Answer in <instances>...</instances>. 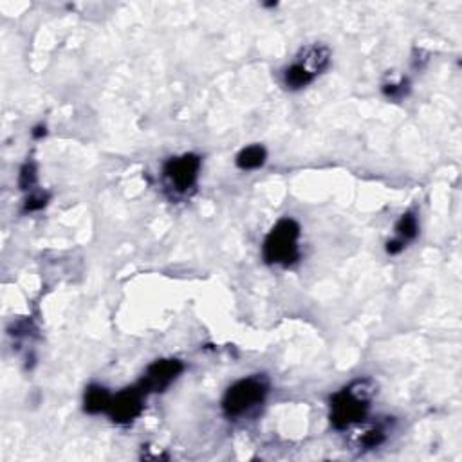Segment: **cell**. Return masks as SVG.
Returning a JSON list of instances; mask_svg holds the SVG:
<instances>
[{
	"instance_id": "6da1fadb",
	"label": "cell",
	"mask_w": 462,
	"mask_h": 462,
	"mask_svg": "<svg viewBox=\"0 0 462 462\" xmlns=\"http://www.w3.org/2000/svg\"><path fill=\"white\" fill-rule=\"evenodd\" d=\"M375 383L372 380H356L331 399V423L336 430H347L363 423L375 396Z\"/></svg>"
},
{
	"instance_id": "5bb4252c",
	"label": "cell",
	"mask_w": 462,
	"mask_h": 462,
	"mask_svg": "<svg viewBox=\"0 0 462 462\" xmlns=\"http://www.w3.org/2000/svg\"><path fill=\"white\" fill-rule=\"evenodd\" d=\"M49 201V195L44 192H31L29 197L26 199V204H24V211H38V209L44 208Z\"/></svg>"
},
{
	"instance_id": "3957f363",
	"label": "cell",
	"mask_w": 462,
	"mask_h": 462,
	"mask_svg": "<svg viewBox=\"0 0 462 462\" xmlns=\"http://www.w3.org/2000/svg\"><path fill=\"white\" fill-rule=\"evenodd\" d=\"M267 392H269V383L264 375H251V378L237 381L228 388L223 399L224 414L230 419L248 414L266 399Z\"/></svg>"
},
{
	"instance_id": "5b68a950",
	"label": "cell",
	"mask_w": 462,
	"mask_h": 462,
	"mask_svg": "<svg viewBox=\"0 0 462 462\" xmlns=\"http://www.w3.org/2000/svg\"><path fill=\"white\" fill-rule=\"evenodd\" d=\"M183 368L184 366L179 359H157L147 368L137 387L143 390L144 396L147 394L165 392L166 388L179 378Z\"/></svg>"
},
{
	"instance_id": "30bf717a",
	"label": "cell",
	"mask_w": 462,
	"mask_h": 462,
	"mask_svg": "<svg viewBox=\"0 0 462 462\" xmlns=\"http://www.w3.org/2000/svg\"><path fill=\"white\" fill-rule=\"evenodd\" d=\"M313 82H314L313 76L301 69L298 64L289 66L288 69H285V73H283V85L288 89H291V91H300V89L307 87V85H311Z\"/></svg>"
},
{
	"instance_id": "277c9868",
	"label": "cell",
	"mask_w": 462,
	"mask_h": 462,
	"mask_svg": "<svg viewBox=\"0 0 462 462\" xmlns=\"http://www.w3.org/2000/svg\"><path fill=\"white\" fill-rule=\"evenodd\" d=\"M201 157L195 154H184L165 165V179L177 193H188L193 190L201 172Z\"/></svg>"
},
{
	"instance_id": "8fae6325",
	"label": "cell",
	"mask_w": 462,
	"mask_h": 462,
	"mask_svg": "<svg viewBox=\"0 0 462 462\" xmlns=\"http://www.w3.org/2000/svg\"><path fill=\"white\" fill-rule=\"evenodd\" d=\"M419 233V224H417V217H415L412 211H408V214L401 215V218H399V223L396 224V239L401 240L403 244L406 246V242H410V240H414L415 237H417Z\"/></svg>"
},
{
	"instance_id": "e0dca14e",
	"label": "cell",
	"mask_w": 462,
	"mask_h": 462,
	"mask_svg": "<svg viewBox=\"0 0 462 462\" xmlns=\"http://www.w3.org/2000/svg\"><path fill=\"white\" fill-rule=\"evenodd\" d=\"M45 135V127L44 125H38V127L33 131V137H36V140H40V137H44Z\"/></svg>"
},
{
	"instance_id": "ba28073f",
	"label": "cell",
	"mask_w": 462,
	"mask_h": 462,
	"mask_svg": "<svg viewBox=\"0 0 462 462\" xmlns=\"http://www.w3.org/2000/svg\"><path fill=\"white\" fill-rule=\"evenodd\" d=\"M110 401H112V394L107 390L105 387L100 385H91L85 392V399H83V405H85V412L87 414H103V412L109 410Z\"/></svg>"
},
{
	"instance_id": "2e32d148",
	"label": "cell",
	"mask_w": 462,
	"mask_h": 462,
	"mask_svg": "<svg viewBox=\"0 0 462 462\" xmlns=\"http://www.w3.org/2000/svg\"><path fill=\"white\" fill-rule=\"evenodd\" d=\"M403 249H405V244H403L401 240H397V239L390 240V242L387 244V253L388 255H399Z\"/></svg>"
},
{
	"instance_id": "4fadbf2b",
	"label": "cell",
	"mask_w": 462,
	"mask_h": 462,
	"mask_svg": "<svg viewBox=\"0 0 462 462\" xmlns=\"http://www.w3.org/2000/svg\"><path fill=\"white\" fill-rule=\"evenodd\" d=\"M18 184L22 190H31L36 184V166L33 163H26L20 170V179Z\"/></svg>"
},
{
	"instance_id": "8992f818",
	"label": "cell",
	"mask_w": 462,
	"mask_h": 462,
	"mask_svg": "<svg viewBox=\"0 0 462 462\" xmlns=\"http://www.w3.org/2000/svg\"><path fill=\"white\" fill-rule=\"evenodd\" d=\"M143 399L144 392L140 387L125 388L119 394L112 396L109 410L107 414L110 415L114 423L118 424H128L134 419H137L143 412Z\"/></svg>"
},
{
	"instance_id": "7a4b0ae2",
	"label": "cell",
	"mask_w": 462,
	"mask_h": 462,
	"mask_svg": "<svg viewBox=\"0 0 462 462\" xmlns=\"http://www.w3.org/2000/svg\"><path fill=\"white\" fill-rule=\"evenodd\" d=\"M298 239H300V226L297 221L289 217L278 221L264 240V258L267 264L285 267L295 264L300 258Z\"/></svg>"
},
{
	"instance_id": "9c48e42d",
	"label": "cell",
	"mask_w": 462,
	"mask_h": 462,
	"mask_svg": "<svg viewBox=\"0 0 462 462\" xmlns=\"http://www.w3.org/2000/svg\"><path fill=\"white\" fill-rule=\"evenodd\" d=\"M267 159V152L264 147L260 144H251V147H246L244 150H240V154L237 156V166L240 170H257L260 168Z\"/></svg>"
},
{
	"instance_id": "52a82bcc",
	"label": "cell",
	"mask_w": 462,
	"mask_h": 462,
	"mask_svg": "<svg viewBox=\"0 0 462 462\" xmlns=\"http://www.w3.org/2000/svg\"><path fill=\"white\" fill-rule=\"evenodd\" d=\"M295 64H298L306 73H309L313 78H316L331 64V49L323 44L307 45V47L301 49Z\"/></svg>"
},
{
	"instance_id": "9a60e30c",
	"label": "cell",
	"mask_w": 462,
	"mask_h": 462,
	"mask_svg": "<svg viewBox=\"0 0 462 462\" xmlns=\"http://www.w3.org/2000/svg\"><path fill=\"white\" fill-rule=\"evenodd\" d=\"M406 85H408V83H406L405 80H403L401 83H390V85H385L383 92L390 98H401L406 92Z\"/></svg>"
},
{
	"instance_id": "7c38bea8",
	"label": "cell",
	"mask_w": 462,
	"mask_h": 462,
	"mask_svg": "<svg viewBox=\"0 0 462 462\" xmlns=\"http://www.w3.org/2000/svg\"><path fill=\"white\" fill-rule=\"evenodd\" d=\"M385 439H387V435H385L383 428L372 426L359 437V445L363 448H378L380 445H383Z\"/></svg>"
}]
</instances>
